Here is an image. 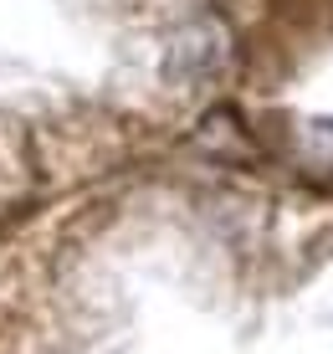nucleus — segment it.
<instances>
[{"label": "nucleus", "mask_w": 333, "mask_h": 354, "mask_svg": "<svg viewBox=\"0 0 333 354\" xmlns=\"http://www.w3.org/2000/svg\"><path fill=\"white\" fill-rule=\"evenodd\" d=\"M226 62V31L216 21H190L164 46V77L169 82H205Z\"/></svg>", "instance_id": "1"}]
</instances>
